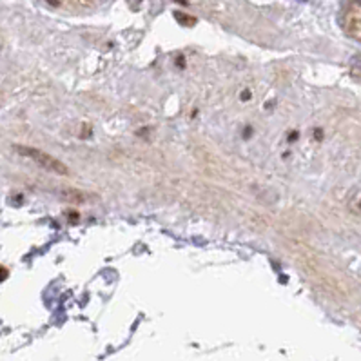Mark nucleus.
I'll return each instance as SVG.
<instances>
[{
    "label": "nucleus",
    "instance_id": "5",
    "mask_svg": "<svg viewBox=\"0 0 361 361\" xmlns=\"http://www.w3.org/2000/svg\"><path fill=\"white\" fill-rule=\"evenodd\" d=\"M176 2H180V4H184V6L187 4V0H176Z\"/></svg>",
    "mask_w": 361,
    "mask_h": 361
},
{
    "label": "nucleus",
    "instance_id": "3",
    "mask_svg": "<svg viewBox=\"0 0 361 361\" xmlns=\"http://www.w3.org/2000/svg\"><path fill=\"white\" fill-rule=\"evenodd\" d=\"M6 278H8V270H6L4 267H0V283H2Z\"/></svg>",
    "mask_w": 361,
    "mask_h": 361
},
{
    "label": "nucleus",
    "instance_id": "1",
    "mask_svg": "<svg viewBox=\"0 0 361 361\" xmlns=\"http://www.w3.org/2000/svg\"><path fill=\"white\" fill-rule=\"evenodd\" d=\"M15 149L20 156L29 158L31 161H35L37 166H40L42 169L49 171V173L62 174V176L69 174V169H67L60 160H57V158L51 156V154L44 153V151L35 149V147H27V146H15Z\"/></svg>",
    "mask_w": 361,
    "mask_h": 361
},
{
    "label": "nucleus",
    "instance_id": "4",
    "mask_svg": "<svg viewBox=\"0 0 361 361\" xmlns=\"http://www.w3.org/2000/svg\"><path fill=\"white\" fill-rule=\"evenodd\" d=\"M47 2H49V4H53V6L58 4V0H47Z\"/></svg>",
    "mask_w": 361,
    "mask_h": 361
},
{
    "label": "nucleus",
    "instance_id": "2",
    "mask_svg": "<svg viewBox=\"0 0 361 361\" xmlns=\"http://www.w3.org/2000/svg\"><path fill=\"white\" fill-rule=\"evenodd\" d=\"M176 19L184 24H194V19H187V15H180V13H176Z\"/></svg>",
    "mask_w": 361,
    "mask_h": 361
}]
</instances>
